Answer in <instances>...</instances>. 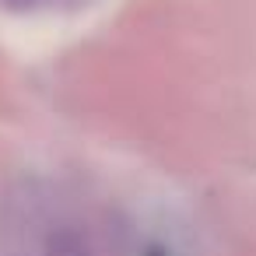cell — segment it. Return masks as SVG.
<instances>
[{
    "label": "cell",
    "mask_w": 256,
    "mask_h": 256,
    "mask_svg": "<svg viewBox=\"0 0 256 256\" xmlns=\"http://www.w3.org/2000/svg\"><path fill=\"white\" fill-rule=\"evenodd\" d=\"M4 4H11V8H36V4H42V0H4Z\"/></svg>",
    "instance_id": "7a4b0ae2"
},
{
    "label": "cell",
    "mask_w": 256,
    "mask_h": 256,
    "mask_svg": "<svg viewBox=\"0 0 256 256\" xmlns=\"http://www.w3.org/2000/svg\"><path fill=\"white\" fill-rule=\"evenodd\" d=\"M148 256H168V252H165L162 246H151V249H148Z\"/></svg>",
    "instance_id": "3957f363"
},
{
    "label": "cell",
    "mask_w": 256,
    "mask_h": 256,
    "mask_svg": "<svg viewBox=\"0 0 256 256\" xmlns=\"http://www.w3.org/2000/svg\"><path fill=\"white\" fill-rule=\"evenodd\" d=\"M42 256H92V249L74 228H53L42 242Z\"/></svg>",
    "instance_id": "6da1fadb"
}]
</instances>
